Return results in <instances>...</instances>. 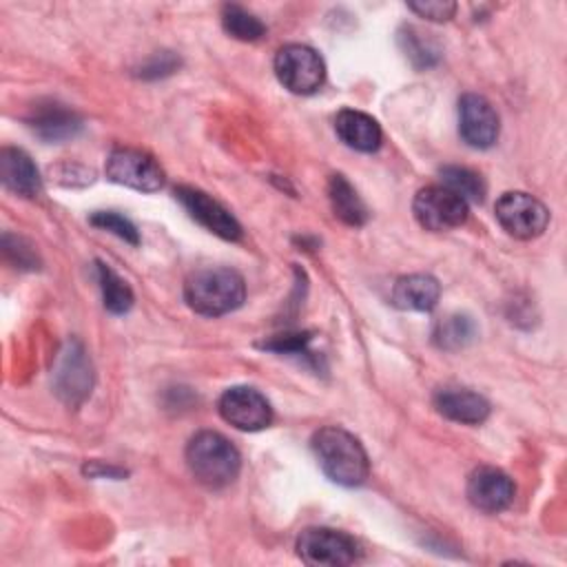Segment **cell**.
I'll list each match as a JSON object with an SVG mask.
<instances>
[{
	"instance_id": "1",
	"label": "cell",
	"mask_w": 567,
	"mask_h": 567,
	"mask_svg": "<svg viewBox=\"0 0 567 567\" xmlns=\"http://www.w3.org/2000/svg\"><path fill=\"white\" fill-rule=\"evenodd\" d=\"M312 452L323 474L346 487L361 485L368 478L370 461L354 434L339 425H326L312 436Z\"/></svg>"
},
{
	"instance_id": "2",
	"label": "cell",
	"mask_w": 567,
	"mask_h": 567,
	"mask_svg": "<svg viewBox=\"0 0 567 567\" xmlns=\"http://www.w3.org/2000/svg\"><path fill=\"white\" fill-rule=\"evenodd\" d=\"M184 299L204 317H221L237 310L246 299L244 277L226 266H208L188 275Z\"/></svg>"
},
{
	"instance_id": "3",
	"label": "cell",
	"mask_w": 567,
	"mask_h": 567,
	"mask_svg": "<svg viewBox=\"0 0 567 567\" xmlns=\"http://www.w3.org/2000/svg\"><path fill=\"white\" fill-rule=\"evenodd\" d=\"M186 463L195 481L210 489L230 485L241 470L239 450L224 434L213 430L197 432L188 441Z\"/></svg>"
},
{
	"instance_id": "4",
	"label": "cell",
	"mask_w": 567,
	"mask_h": 567,
	"mask_svg": "<svg viewBox=\"0 0 567 567\" xmlns=\"http://www.w3.org/2000/svg\"><path fill=\"white\" fill-rule=\"evenodd\" d=\"M275 75L290 93L310 95L323 84L326 66L315 49L306 44H286L275 55Z\"/></svg>"
},
{
	"instance_id": "5",
	"label": "cell",
	"mask_w": 567,
	"mask_h": 567,
	"mask_svg": "<svg viewBox=\"0 0 567 567\" xmlns=\"http://www.w3.org/2000/svg\"><path fill=\"white\" fill-rule=\"evenodd\" d=\"M297 554L312 567H343L357 560L359 547L346 532L332 527H308L297 538Z\"/></svg>"
},
{
	"instance_id": "6",
	"label": "cell",
	"mask_w": 567,
	"mask_h": 567,
	"mask_svg": "<svg viewBox=\"0 0 567 567\" xmlns=\"http://www.w3.org/2000/svg\"><path fill=\"white\" fill-rule=\"evenodd\" d=\"M496 219L503 230L516 239H534L543 235L549 224V210L529 193L509 190L496 199Z\"/></svg>"
},
{
	"instance_id": "7",
	"label": "cell",
	"mask_w": 567,
	"mask_h": 567,
	"mask_svg": "<svg viewBox=\"0 0 567 567\" xmlns=\"http://www.w3.org/2000/svg\"><path fill=\"white\" fill-rule=\"evenodd\" d=\"M412 213L416 221L425 230H452L467 219V202H463L456 193L441 186H425L414 195Z\"/></svg>"
},
{
	"instance_id": "8",
	"label": "cell",
	"mask_w": 567,
	"mask_h": 567,
	"mask_svg": "<svg viewBox=\"0 0 567 567\" xmlns=\"http://www.w3.org/2000/svg\"><path fill=\"white\" fill-rule=\"evenodd\" d=\"M106 177L115 184L142 193H155L164 186V171L153 155L140 148H115L106 159Z\"/></svg>"
},
{
	"instance_id": "9",
	"label": "cell",
	"mask_w": 567,
	"mask_h": 567,
	"mask_svg": "<svg viewBox=\"0 0 567 567\" xmlns=\"http://www.w3.org/2000/svg\"><path fill=\"white\" fill-rule=\"evenodd\" d=\"M217 410L226 423H230L233 427L244 430V432L264 430L272 421V408H270L268 399L250 385L228 388L219 396Z\"/></svg>"
},
{
	"instance_id": "10",
	"label": "cell",
	"mask_w": 567,
	"mask_h": 567,
	"mask_svg": "<svg viewBox=\"0 0 567 567\" xmlns=\"http://www.w3.org/2000/svg\"><path fill=\"white\" fill-rule=\"evenodd\" d=\"M501 122L492 102L478 93H465L458 100V133L472 148H489L498 140Z\"/></svg>"
},
{
	"instance_id": "11",
	"label": "cell",
	"mask_w": 567,
	"mask_h": 567,
	"mask_svg": "<svg viewBox=\"0 0 567 567\" xmlns=\"http://www.w3.org/2000/svg\"><path fill=\"white\" fill-rule=\"evenodd\" d=\"M175 197L186 208V213L195 221H199L206 230H210L213 235L228 239V241H235L241 237L239 221L233 217V213L226 206H221L208 193L193 188V186H177Z\"/></svg>"
},
{
	"instance_id": "12",
	"label": "cell",
	"mask_w": 567,
	"mask_h": 567,
	"mask_svg": "<svg viewBox=\"0 0 567 567\" xmlns=\"http://www.w3.org/2000/svg\"><path fill=\"white\" fill-rule=\"evenodd\" d=\"M465 494L476 509L485 514H496L514 501L516 485L503 470L492 465H481L467 476Z\"/></svg>"
},
{
	"instance_id": "13",
	"label": "cell",
	"mask_w": 567,
	"mask_h": 567,
	"mask_svg": "<svg viewBox=\"0 0 567 567\" xmlns=\"http://www.w3.org/2000/svg\"><path fill=\"white\" fill-rule=\"evenodd\" d=\"M29 126L44 142H64L80 133L82 117L64 104L47 102L33 106L29 115Z\"/></svg>"
},
{
	"instance_id": "14",
	"label": "cell",
	"mask_w": 567,
	"mask_h": 567,
	"mask_svg": "<svg viewBox=\"0 0 567 567\" xmlns=\"http://www.w3.org/2000/svg\"><path fill=\"white\" fill-rule=\"evenodd\" d=\"M0 182L20 197H35L42 190V179L33 159L22 148L13 146L0 151Z\"/></svg>"
},
{
	"instance_id": "15",
	"label": "cell",
	"mask_w": 567,
	"mask_h": 567,
	"mask_svg": "<svg viewBox=\"0 0 567 567\" xmlns=\"http://www.w3.org/2000/svg\"><path fill=\"white\" fill-rule=\"evenodd\" d=\"M434 408L445 419L465 425H478L489 414V403L478 392L465 388H441L434 394Z\"/></svg>"
},
{
	"instance_id": "16",
	"label": "cell",
	"mask_w": 567,
	"mask_h": 567,
	"mask_svg": "<svg viewBox=\"0 0 567 567\" xmlns=\"http://www.w3.org/2000/svg\"><path fill=\"white\" fill-rule=\"evenodd\" d=\"M334 131L339 140L361 153H374L381 146V126L368 113L343 109L334 117Z\"/></svg>"
},
{
	"instance_id": "17",
	"label": "cell",
	"mask_w": 567,
	"mask_h": 567,
	"mask_svg": "<svg viewBox=\"0 0 567 567\" xmlns=\"http://www.w3.org/2000/svg\"><path fill=\"white\" fill-rule=\"evenodd\" d=\"M441 295V286L432 275L414 272L399 277L392 288V303L401 310L427 312L436 306Z\"/></svg>"
},
{
	"instance_id": "18",
	"label": "cell",
	"mask_w": 567,
	"mask_h": 567,
	"mask_svg": "<svg viewBox=\"0 0 567 567\" xmlns=\"http://www.w3.org/2000/svg\"><path fill=\"white\" fill-rule=\"evenodd\" d=\"M55 377H58V392L71 403L84 399L91 392V365L80 348L71 346V350L64 352L62 365Z\"/></svg>"
},
{
	"instance_id": "19",
	"label": "cell",
	"mask_w": 567,
	"mask_h": 567,
	"mask_svg": "<svg viewBox=\"0 0 567 567\" xmlns=\"http://www.w3.org/2000/svg\"><path fill=\"white\" fill-rule=\"evenodd\" d=\"M328 199L334 217L348 226H363L370 217L365 202L343 175H332L328 182Z\"/></svg>"
},
{
	"instance_id": "20",
	"label": "cell",
	"mask_w": 567,
	"mask_h": 567,
	"mask_svg": "<svg viewBox=\"0 0 567 567\" xmlns=\"http://www.w3.org/2000/svg\"><path fill=\"white\" fill-rule=\"evenodd\" d=\"M97 268V281H100V290H102V301H104V308L111 312V315H124L133 308V290L131 286L113 270L109 268L106 264L97 261L95 264Z\"/></svg>"
},
{
	"instance_id": "21",
	"label": "cell",
	"mask_w": 567,
	"mask_h": 567,
	"mask_svg": "<svg viewBox=\"0 0 567 567\" xmlns=\"http://www.w3.org/2000/svg\"><path fill=\"white\" fill-rule=\"evenodd\" d=\"M399 44L405 53V58L416 66V69H427L439 62L441 58V47L439 42L430 35L423 33L414 27H403L399 31Z\"/></svg>"
},
{
	"instance_id": "22",
	"label": "cell",
	"mask_w": 567,
	"mask_h": 567,
	"mask_svg": "<svg viewBox=\"0 0 567 567\" xmlns=\"http://www.w3.org/2000/svg\"><path fill=\"white\" fill-rule=\"evenodd\" d=\"M441 182L445 188H450L452 193H456L463 202H472V204H481L485 199L487 186L483 182V177L467 168V166H443L441 168Z\"/></svg>"
},
{
	"instance_id": "23",
	"label": "cell",
	"mask_w": 567,
	"mask_h": 567,
	"mask_svg": "<svg viewBox=\"0 0 567 567\" xmlns=\"http://www.w3.org/2000/svg\"><path fill=\"white\" fill-rule=\"evenodd\" d=\"M221 27L230 38L241 42H255L266 35V24L239 4L221 7Z\"/></svg>"
},
{
	"instance_id": "24",
	"label": "cell",
	"mask_w": 567,
	"mask_h": 567,
	"mask_svg": "<svg viewBox=\"0 0 567 567\" xmlns=\"http://www.w3.org/2000/svg\"><path fill=\"white\" fill-rule=\"evenodd\" d=\"M474 321L467 315H450L436 323L432 337L439 348L458 350L474 339Z\"/></svg>"
},
{
	"instance_id": "25",
	"label": "cell",
	"mask_w": 567,
	"mask_h": 567,
	"mask_svg": "<svg viewBox=\"0 0 567 567\" xmlns=\"http://www.w3.org/2000/svg\"><path fill=\"white\" fill-rule=\"evenodd\" d=\"M93 226L102 228V230H109L113 235H117L120 239L137 246L140 244V233L135 228V224L131 219H126L124 215L115 213V210H97L91 215L89 219Z\"/></svg>"
},
{
	"instance_id": "26",
	"label": "cell",
	"mask_w": 567,
	"mask_h": 567,
	"mask_svg": "<svg viewBox=\"0 0 567 567\" xmlns=\"http://www.w3.org/2000/svg\"><path fill=\"white\" fill-rule=\"evenodd\" d=\"M310 339H312L310 332H286V334L266 339L261 343V348L272 350V352H284V354H308Z\"/></svg>"
},
{
	"instance_id": "27",
	"label": "cell",
	"mask_w": 567,
	"mask_h": 567,
	"mask_svg": "<svg viewBox=\"0 0 567 567\" xmlns=\"http://www.w3.org/2000/svg\"><path fill=\"white\" fill-rule=\"evenodd\" d=\"M2 252H4V259H9L11 264H16L18 268H38V257L33 252V248L24 246L20 237H13V235H4L2 237Z\"/></svg>"
},
{
	"instance_id": "28",
	"label": "cell",
	"mask_w": 567,
	"mask_h": 567,
	"mask_svg": "<svg viewBox=\"0 0 567 567\" xmlns=\"http://www.w3.org/2000/svg\"><path fill=\"white\" fill-rule=\"evenodd\" d=\"M408 9L414 11L416 16L425 18V20L447 22L454 16L456 4L450 2V0H421V2H410Z\"/></svg>"
},
{
	"instance_id": "29",
	"label": "cell",
	"mask_w": 567,
	"mask_h": 567,
	"mask_svg": "<svg viewBox=\"0 0 567 567\" xmlns=\"http://www.w3.org/2000/svg\"><path fill=\"white\" fill-rule=\"evenodd\" d=\"M177 66H179V60L173 53L162 51V53H155L151 60H146V64H142L140 75L142 78H159V75L173 73Z\"/></svg>"
}]
</instances>
